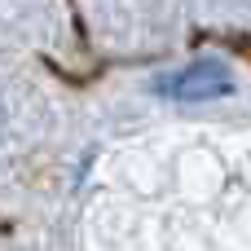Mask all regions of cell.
<instances>
[{
  "label": "cell",
  "instance_id": "cell-1",
  "mask_svg": "<svg viewBox=\"0 0 251 251\" xmlns=\"http://www.w3.org/2000/svg\"><path fill=\"white\" fill-rule=\"evenodd\" d=\"M229 88H234V75L225 62H194V66L176 71L172 79H163V93H172L181 101H212Z\"/></svg>",
  "mask_w": 251,
  "mask_h": 251
},
{
  "label": "cell",
  "instance_id": "cell-2",
  "mask_svg": "<svg viewBox=\"0 0 251 251\" xmlns=\"http://www.w3.org/2000/svg\"><path fill=\"white\" fill-rule=\"evenodd\" d=\"M0 132H4V106H0Z\"/></svg>",
  "mask_w": 251,
  "mask_h": 251
}]
</instances>
